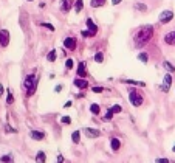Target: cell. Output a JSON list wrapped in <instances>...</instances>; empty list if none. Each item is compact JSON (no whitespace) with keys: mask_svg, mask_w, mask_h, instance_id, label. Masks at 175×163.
Here are the masks:
<instances>
[{"mask_svg":"<svg viewBox=\"0 0 175 163\" xmlns=\"http://www.w3.org/2000/svg\"><path fill=\"white\" fill-rule=\"evenodd\" d=\"M9 44V31L8 30H0V45L8 47Z\"/></svg>","mask_w":175,"mask_h":163,"instance_id":"obj_6","label":"cell"},{"mask_svg":"<svg viewBox=\"0 0 175 163\" xmlns=\"http://www.w3.org/2000/svg\"><path fill=\"white\" fill-rule=\"evenodd\" d=\"M71 6H73V0H62L61 2V9L64 12H68L71 9Z\"/></svg>","mask_w":175,"mask_h":163,"instance_id":"obj_10","label":"cell"},{"mask_svg":"<svg viewBox=\"0 0 175 163\" xmlns=\"http://www.w3.org/2000/svg\"><path fill=\"white\" fill-rule=\"evenodd\" d=\"M129 100H130L132 106H135V107H140V106L143 104V97H141V93L137 92V90H132V92H130Z\"/></svg>","mask_w":175,"mask_h":163,"instance_id":"obj_3","label":"cell"},{"mask_svg":"<svg viewBox=\"0 0 175 163\" xmlns=\"http://www.w3.org/2000/svg\"><path fill=\"white\" fill-rule=\"evenodd\" d=\"M31 138L40 141V140H44V138H45V134H44V132H40V131H33V132H31Z\"/></svg>","mask_w":175,"mask_h":163,"instance_id":"obj_13","label":"cell"},{"mask_svg":"<svg viewBox=\"0 0 175 163\" xmlns=\"http://www.w3.org/2000/svg\"><path fill=\"white\" fill-rule=\"evenodd\" d=\"M64 47L67 50H74L76 48V39L74 37H65L64 39Z\"/></svg>","mask_w":175,"mask_h":163,"instance_id":"obj_7","label":"cell"},{"mask_svg":"<svg viewBox=\"0 0 175 163\" xmlns=\"http://www.w3.org/2000/svg\"><path fill=\"white\" fill-rule=\"evenodd\" d=\"M82 6H84V0H76L74 2V12L79 14V12L82 11Z\"/></svg>","mask_w":175,"mask_h":163,"instance_id":"obj_17","label":"cell"},{"mask_svg":"<svg viewBox=\"0 0 175 163\" xmlns=\"http://www.w3.org/2000/svg\"><path fill=\"white\" fill-rule=\"evenodd\" d=\"M160 22L161 23H169L172 19H173V11H170V9H166V11H163V12H161V14H160Z\"/></svg>","mask_w":175,"mask_h":163,"instance_id":"obj_4","label":"cell"},{"mask_svg":"<svg viewBox=\"0 0 175 163\" xmlns=\"http://www.w3.org/2000/svg\"><path fill=\"white\" fill-rule=\"evenodd\" d=\"M90 112H91L93 115H99V114H101L99 104H91V106H90Z\"/></svg>","mask_w":175,"mask_h":163,"instance_id":"obj_19","label":"cell"},{"mask_svg":"<svg viewBox=\"0 0 175 163\" xmlns=\"http://www.w3.org/2000/svg\"><path fill=\"white\" fill-rule=\"evenodd\" d=\"M152 36H154V26L152 25H143L135 34V45L138 48L146 45L152 39Z\"/></svg>","mask_w":175,"mask_h":163,"instance_id":"obj_1","label":"cell"},{"mask_svg":"<svg viewBox=\"0 0 175 163\" xmlns=\"http://www.w3.org/2000/svg\"><path fill=\"white\" fill-rule=\"evenodd\" d=\"M62 89H64L62 86H56V89H54V92H56V93H59V92H61Z\"/></svg>","mask_w":175,"mask_h":163,"instance_id":"obj_35","label":"cell"},{"mask_svg":"<svg viewBox=\"0 0 175 163\" xmlns=\"http://www.w3.org/2000/svg\"><path fill=\"white\" fill-rule=\"evenodd\" d=\"M40 25H42V26H45V28H48L50 31H54V26H53L51 23H40Z\"/></svg>","mask_w":175,"mask_h":163,"instance_id":"obj_31","label":"cell"},{"mask_svg":"<svg viewBox=\"0 0 175 163\" xmlns=\"http://www.w3.org/2000/svg\"><path fill=\"white\" fill-rule=\"evenodd\" d=\"M102 61H104V54H102L101 51H99V53H96V54H95V62H98V64H101Z\"/></svg>","mask_w":175,"mask_h":163,"instance_id":"obj_26","label":"cell"},{"mask_svg":"<svg viewBox=\"0 0 175 163\" xmlns=\"http://www.w3.org/2000/svg\"><path fill=\"white\" fill-rule=\"evenodd\" d=\"M84 134L87 135L88 138H98L99 135H101V132H99V131L91 129V127H84Z\"/></svg>","mask_w":175,"mask_h":163,"instance_id":"obj_8","label":"cell"},{"mask_svg":"<svg viewBox=\"0 0 175 163\" xmlns=\"http://www.w3.org/2000/svg\"><path fill=\"white\" fill-rule=\"evenodd\" d=\"M164 42L167 45H175V31H170L164 36Z\"/></svg>","mask_w":175,"mask_h":163,"instance_id":"obj_12","label":"cell"},{"mask_svg":"<svg viewBox=\"0 0 175 163\" xmlns=\"http://www.w3.org/2000/svg\"><path fill=\"white\" fill-rule=\"evenodd\" d=\"M91 90H93V92H95V93H101V92H102L104 89H102V87H99V86H96V87H93Z\"/></svg>","mask_w":175,"mask_h":163,"instance_id":"obj_33","label":"cell"},{"mask_svg":"<svg viewBox=\"0 0 175 163\" xmlns=\"http://www.w3.org/2000/svg\"><path fill=\"white\" fill-rule=\"evenodd\" d=\"M71 140H73V143H79V131H74L71 134Z\"/></svg>","mask_w":175,"mask_h":163,"instance_id":"obj_27","label":"cell"},{"mask_svg":"<svg viewBox=\"0 0 175 163\" xmlns=\"http://www.w3.org/2000/svg\"><path fill=\"white\" fill-rule=\"evenodd\" d=\"M107 0H91L90 2V6L91 8H99V6H104Z\"/></svg>","mask_w":175,"mask_h":163,"instance_id":"obj_15","label":"cell"},{"mask_svg":"<svg viewBox=\"0 0 175 163\" xmlns=\"http://www.w3.org/2000/svg\"><path fill=\"white\" fill-rule=\"evenodd\" d=\"M138 59H140L143 64H147V62H149V58H147L146 53H140V54H138Z\"/></svg>","mask_w":175,"mask_h":163,"instance_id":"obj_24","label":"cell"},{"mask_svg":"<svg viewBox=\"0 0 175 163\" xmlns=\"http://www.w3.org/2000/svg\"><path fill=\"white\" fill-rule=\"evenodd\" d=\"M3 92H5V89H3V86H2V84H0V97L3 95Z\"/></svg>","mask_w":175,"mask_h":163,"instance_id":"obj_38","label":"cell"},{"mask_svg":"<svg viewBox=\"0 0 175 163\" xmlns=\"http://www.w3.org/2000/svg\"><path fill=\"white\" fill-rule=\"evenodd\" d=\"M109 110L112 112V114H119L121 110H123V109H121V106H113V107H110Z\"/></svg>","mask_w":175,"mask_h":163,"instance_id":"obj_28","label":"cell"},{"mask_svg":"<svg viewBox=\"0 0 175 163\" xmlns=\"http://www.w3.org/2000/svg\"><path fill=\"white\" fill-rule=\"evenodd\" d=\"M124 84H132V86H140V87H144L146 84L144 83H140V81H133V79H123Z\"/></svg>","mask_w":175,"mask_h":163,"instance_id":"obj_16","label":"cell"},{"mask_svg":"<svg viewBox=\"0 0 175 163\" xmlns=\"http://www.w3.org/2000/svg\"><path fill=\"white\" fill-rule=\"evenodd\" d=\"M45 160H47L45 152H44V151H39L37 155H36V161H37V163H45Z\"/></svg>","mask_w":175,"mask_h":163,"instance_id":"obj_18","label":"cell"},{"mask_svg":"<svg viewBox=\"0 0 175 163\" xmlns=\"http://www.w3.org/2000/svg\"><path fill=\"white\" fill-rule=\"evenodd\" d=\"M37 81H39V78H36L34 75H28V76L25 78V81H23V89L26 90V95H28V97L34 95V92H36V89H37Z\"/></svg>","mask_w":175,"mask_h":163,"instance_id":"obj_2","label":"cell"},{"mask_svg":"<svg viewBox=\"0 0 175 163\" xmlns=\"http://www.w3.org/2000/svg\"><path fill=\"white\" fill-rule=\"evenodd\" d=\"M123 0H112V5H119Z\"/></svg>","mask_w":175,"mask_h":163,"instance_id":"obj_36","label":"cell"},{"mask_svg":"<svg viewBox=\"0 0 175 163\" xmlns=\"http://www.w3.org/2000/svg\"><path fill=\"white\" fill-rule=\"evenodd\" d=\"M85 23H87V28H88V30H87V31H88V37H93V36L98 33V26L95 25V22H93L91 19H87Z\"/></svg>","mask_w":175,"mask_h":163,"instance_id":"obj_5","label":"cell"},{"mask_svg":"<svg viewBox=\"0 0 175 163\" xmlns=\"http://www.w3.org/2000/svg\"><path fill=\"white\" fill-rule=\"evenodd\" d=\"M157 163H170V161H169L167 158H158V160H157Z\"/></svg>","mask_w":175,"mask_h":163,"instance_id":"obj_34","label":"cell"},{"mask_svg":"<svg viewBox=\"0 0 175 163\" xmlns=\"http://www.w3.org/2000/svg\"><path fill=\"white\" fill-rule=\"evenodd\" d=\"M61 121H62V123H65V124H70V123H71V118H70V117H62Z\"/></svg>","mask_w":175,"mask_h":163,"instance_id":"obj_30","label":"cell"},{"mask_svg":"<svg viewBox=\"0 0 175 163\" xmlns=\"http://www.w3.org/2000/svg\"><path fill=\"white\" fill-rule=\"evenodd\" d=\"M0 163H12V157H11V155H3V157H0Z\"/></svg>","mask_w":175,"mask_h":163,"instance_id":"obj_25","label":"cell"},{"mask_svg":"<svg viewBox=\"0 0 175 163\" xmlns=\"http://www.w3.org/2000/svg\"><path fill=\"white\" fill-rule=\"evenodd\" d=\"M58 163H64V157H62V155L58 157Z\"/></svg>","mask_w":175,"mask_h":163,"instance_id":"obj_37","label":"cell"},{"mask_svg":"<svg viewBox=\"0 0 175 163\" xmlns=\"http://www.w3.org/2000/svg\"><path fill=\"white\" fill-rule=\"evenodd\" d=\"M47 59H48L50 62H54V61H56V50H51V51L48 53V56H47Z\"/></svg>","mask_w":175,"mask_h":163,"instance_id":"obj_23","label":"cell"},{"mask_svg":"<svg viewBox=\"0 0 175 163\" xmlns=\"http://www.w3.org/2000/svg\"><path fill=\"white\" fill-rule=\"evenodd\" d=\"M65 65H67V69H73V59H67Z\"/></svg>","mask_w":175,"mask_h":163,"instance_id":"obj_32","label":"cell"},{"mask_svg":"<svg viewBox=\"0 0 175 163\" xmlns=\"http://www.w3.org/2000/svg\"><path fill=\"white\" fill-rule=\"evenodd\" d=\"M163 67H164L166 70H169L170 73H175V67H173L169 61H164V62H163Z\"/></svg>","mask_w":175,"mask_h":163,"instance_id":"obj_21","label":"cell"},{"mask_svg":"<svg viewBox=\"0 0 175 163\" xmlns=\"http://www.w3.org/2000/svg\"><path fill=\"white\" fill-rule=\"evenodd\" d=\"M28 2H33V0H28Z\"/></svg>","mask_w":175,"mask_h":163,"instance_id":"obj_39","label":"cell"},{"mask_svg":"<svg viewBox=\"0 0 175 163\" xmlns=\"http://www.w3.org/2000/svg\"><path fill=\"white\" fill-rule=\"evenodd\" d=\"M12 101H14V97H12L11 90H8V98H6V103H8V104H12Z\"/></svg>","mask_w":175,"mask_h":163,"instance_id":"obj_29","label":"cell"},{"mask_svg":"<svg viewBox=\"0 0 175 163\" xmlns=\"http://www.w3.org/2000/svg\"><path fill=\"white\" fill-rule=\"evenodd\" d=\"M135 9H138V11H141V12H146V11H147V6H146L144 3L137 2V3H135Z\"/></svg>","mask_w":175,"mask_h":163,"instance_id":"obj_22","label":"cell"},{"mask_svg":"<svg viewBox=\"0 0 175 163\" xmlns=\"http://www.w3.org/2000/svg\"><path fill=\"white\" fill-rule=\"evenodd\" d=\"M78 76H81V78L87 76V72H85V62H79V67H78Z\"/></svg>","mask_w":175,"mask_h":163,"instance_id":"obj_14","label":"cell"},{"mask_svg":"<svg viewBox=\"0 0 175 163\" xmlns=\"http://www.w3.org/2000/svg\"><path fill=\"white\" fill-rule=\"evenodd\" d=\"M73 84H74L78 89H82V90L88 87V83H87V81H85V79H79V78H76V79L73 81Z\"/></svg>","mask_w":175,"mask_h":163,"instance_id":"obj_11","label":"cell"},{"mask_svg":"<svg viewBox=\"0 0 175 163\" xmlns=\"http://www.w3.org/2000/svg\"><path fill=\"white\" fill-rule=\"evenodd\" d=\"M110 146H112L113 151H118V149L121 148V143H119L118 138H112V140H110Z\"/></svg>","mask_w":175,"mask_h":163,"instance_id":"obj_20","label":"cell"},{"mask_svg":"<svg viewBox=\"0 0 175 163\" xmlns=\"http://www.w3.org/2000/svg\"><path fill=\"white\" fill-rule=\"evenodd\" d=\"M170 84H172V76H170V73H167V75L164 76V84L161 86V89H163V92H169V89H170Z\"/></svg>","mask_w":175,"mask_h":163,"instance_id":"obj_9","label":"cell"}]
</instances>
